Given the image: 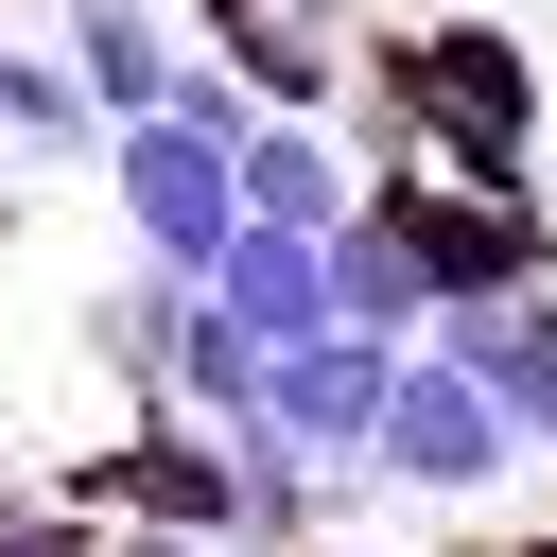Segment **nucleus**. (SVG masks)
Listing matches in <instances>:
<instances>
[{"label":"nucleus","mask_w":557,"mask_h":557,"mask_svg":"<svg viewBox=\"0 0 557 557\" xmlns=\"http://www.w3.org/2000/svg\"><path fill=\"white\" fill-rule=\"evenodd\" d=\"M366 104L418 174H557V87L505 17H418L366 52Z\"/></svg>","instance_id":"f257e3e1"},{"label":"nucleus","mask_w":557,"mask_h":557,"mask_svg":"<svg viewBox=\"0 0 557 557\" xmlns=\"http://www.w3.org/2000/svg\"><path fill=\"white\" fill-rule=\"evenodd\" d=\"M104 191H122L139 261L209 278V244L244 226V87H226V70H174V104L104 122Z\"/></svg>","instance_id":"f03ea898"},{"label":"nucleus","mask_w":557,"mask_h":557,"mask_svg":"<svg viewBox=\"0 0 557 557\" xmlns=\"http://www.w3.org/2000/svg\"><path fill=\"white\" fill-rule=\"evenodd\" d=\"M366 470H383V487H418V505H487V487L522 470V435H505V400H487V383H470L453 348H400Z\"/></svg>","instance_id":"7ed1b4c3"},{"label":"nucleus","mask_w":557,"mask_h":557,"mask_svg":"<svg viewBox=\"0 0 557 557\" xmlns=\"http://www.w3.org/2000/svg\"><path fill=\"white\" fill-rule=\"evenodd\" d=\"M383 383H400V331H296V348H261V418L244 435H278L296 470H366V435H383Z\"/></svg>","instance_id":"20e7f679"},{"label":"nucleus","mask_w":557,"mask_h":557,"mask_svg":"<svg viewBox=\"0 0 557 557\" xmlns=\"http://www.w3.org/2000/svg\"><path fill=\"white\" fill-rule=\"evenodd\" d=\"M418 348H453V366L505 400V435H522V453H557V261H540V278H487V296H453Z\"/></svg>","instance_id":"39448f33"},{"label":"nucleus","mask_w":557,"mask_h":557,"mask_svg":"<svg viewBox=\"0 0 557 557\" xmlns=\"http://www.w3.org/2000/svg\"><path fill=\"white\" fill-rule=\"evenodd\" d=\"M226 331H261V348H296V331H331V226H278V209H244L226 244H209V278H191Z\"/></svg>","instance_id":"423d86ee"},{"label":"nucleus","mask_w":557,"mask_h":557,"mask_svg":"<svg viewBox=\"0 0 557 557\" xmlns=\"http://www.w3.org/2000/svg\"><path fill=\"white\" fill-rule=\"evenodd\" d=\"M209 70L244 104H331L348 87V0H209Z\"/></svg>","instance_id":"0eeeda50"},{"label":"nucleus","mask_w":557,"mask_h":557,"mask_svg":"<svg viewBox=\"0 0 557 557\" xmlns=\"http://www.w3.org/2000/svg\"><path fill=\"white\" fill-rule=\"evenodd\" d=\"M244 209H278V226H331L348 209V157H331L313 104H244Z\"/></svg>","instance_id":"6e6552de"},{"label":"nucleus","mask_w":557,"mask_h":557,"mask_svg":"<svg viewBox=\"0 0 557 557\" xmlns=\"http://www.w3.org/2000/svg\"><path fill=\"white\" fill-rule=\"evenodd\" d=\"M70 70H87V104L104 122H139V104H174V35H157V0H70Z\"/></svg>","instance_id":"1a4fd4ad"},{"label":"nucleus","mask_w":557,"mask_h":557,"mask_svg":"<svg viewBox=\"0 0 557 557\" xmlns=\"http://www.w3.org/2000/svg\"><path fill=\"white\" fill-rule=\"evenodd\" d=\"M0 157H104V104H87V70L70 52H0Z\"/></svg>","instance_id":"9d476101"},{"label":"nucleus","mask_w":557,"mask_h":557,"mask_svg":"<svg viewBox=\"0 0 557 557\" xmlns=\"http://www.w3.org/2000/svg\"><path fill=\"white\" fill-rule=\"evenodd\" d=\"M174 331H191V278H174V261H139V278H104V296H87V348H104L122 383H157V366H174Z\"/></svg>","instance_id":"9b49d317"},{"label":"nucleus","mask_w":557,"mask_h":557,"mask_svg":"<svg viewBox=\"0 0 557 557\" xmlns=\"http://www.w3.org/2000/svg\"><path fill=\"white\" fill-rule=\"evenodd\" d=\"M104 557H244V540H191V522H122Z\"/></svg>","instance_id":"f8f14e48"},{"label":"nucleus","mask_w":557,"mask_h":557,"mask_svg":"<svg viewBox=\"0 0 557 557\" xmlns=\"http://www.w3.org/2000/svg\"><path fill=\"white\" fill-rule=\"evenodd\" d=\"M0 557H104L87 522H0Z\"/></svg>","instance_id":"ddd939ff"}]
</instances>
